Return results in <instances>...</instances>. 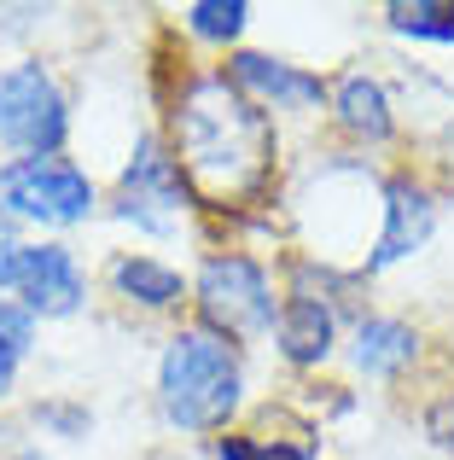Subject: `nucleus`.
<instances>
[{
    "label": "nucleus",
    "instance_id": "nucleus-1",
    "mask_svg": "<svg viewBox=\"0 0 454 460\" xmlns=\"http://www.w3.org/2000/svg\"><path fill=\"white\" fill-rule=\"evenodd\" d=\"M170 152L187 187L210 210H245L274 181V117L250 105L222 70H181L170 111Z\"/></svg>",
    "mask_w": 454,
    "mask_h": 460
},
{
    "label": "nucleus",
    "instance_id": "nucleus-2",
    "mask_svg": "<svg viewBox=\"0 0 454 460\" xmlns=\"http://www.w3.org/2000/svg\"><path fill=\"white\" fill-rule=\"evenodd\" d=\"M245 402V356L239 344L181 326L158 356V414L163 426L193 431V438H222Z\"/></svg>",
    "mask_w": 454,
    "mask_h": 460
},
{
    "label": "nucleus",
    "instance_id": "nucleus-3",
    "mask_svg": "<svg viewBox=\"0 0 454 460\" xmlns=\"http://www.w3.org/2000/svg\"><path fill=\"white\" fill-rule=\"evenodd\" d=\"M193 309L205 332L227 338V344H250V338L274 332L280 321V292L274 274L245 251H210L193 274Z\"/></svg>",
    "mask_w": 454,
    "mask_h": 460
},
{
    "label": "nucleus",
    "instance_id": "nucleus-4",
    "mask_svg": "<svg viewBox=\"0 0 454 460\" xmlns=\"http://www.w3.org/2000/svg\"><path fill=\"white\" fill-rule=\"evenodd\" d=\"M0 292L35 321H70L88 304V274L58 239H6L0 234Z\"/></svg>",
    "mask_w": 454,
    "mask_h": 460
},
{
    "label": "nucleus",
    "instance_id": "nucleus-5",
    "mask_svg": "<svg viewBox=\"0 0 454 460\" xmlns=\"http://www.w3.org/2000/svg\"><path fill=\"white\" fill-rule=\"evenodd\" d=\"M0 210L30 227H82L100 210V192L70 157H12L0 169Z\"/></svg>",
    "mask_w": 454,
    "mask_h": 460
},
{
    "label": "nucleus",
    "instance_id": "nucleus-6",
    "mask_svg": "<svg viewBox=\"0 0 454 460\" xmlns=\"http://www.w3.org/2000/svg\"><path fill=\"white\" fill-rule=\"evenodd\" d=\"M0 140L18 157H58L70 140V100L35 58L0 70Z\"/></svg>",
    "mask_w": 454,
    "mask_h": 460
},
{
    "label": "nucleus",
    "instance_id": "nucleus-7",
    "mask_svg": "<svg viewBox=\"0 0 454 460\" xmlns=\"http://www.w3.org/2000/svg\"><path fill=\"white\" fill-rule=\"evenodd\" d=\"M193 204L198 199H193V187H187L181 164H175L170 140H163V135H140L135 157H128L123 175H117L111 210L123 216V222L146 227V234H175Z\"/></svg>",
    "mask_w": 454,
    "mask_h": 460
},
{
    "label": "nucleus",
    "instance_id": "nucleus-8",
    "mask_svg": "<svg viewBox=\"0 0 454 460\" xmlns=\"http://www.w3.org/2000/svg\"><path fill=\"white\" fill-rule=\"evenodd\" d=\"M379 199H385V204H379L385 222H379V239H373V251H367L362 274L397 269V262H408L414 251H425V239L437 234V192L425 187L414 169H397V175L385 181Z\"/></svg>",
    "mask_w": 454,
    "mask_h": 460
},
{
    "label": "nucleus",
    "instance_id": "nucleus-9",
    "mask_svg": "<svg viewBox=\"0 0 454 460\" xmlns=\"http://www.w3.org/2000/svg\"><path fill=\"white\" fill-rule=\"evenodd\" d=\"M222 76L262 111H320L332 100L327 76H315L303 65H285V58H268V53H227Z\"/></svg>",
    "mask_w": 454,
    "mask_h": 460
},
{
    "label": "nucleus",
    "instance_id": "nucleus-10",
    "mask_svg": "<svg viewBox=\"0 0 454 460\" xmlns=\"http://www.w3.org/2000/svg\"><path fill=\"white\" fill-rule=\"evenodd\" d=\"M274 349H280L285 367L315 373L320 361L338 349V309L315 292H285L280 297V321H274Z\"/></svg>",
    "mask_w": 454,
    "mask_h": 460
},
{
    "label": "nucleus",
    "instance_id": "nucleus-11",
    "mask_svg": "<svg viewBox=\"0 0 454 460\" xmlns=\"http://www.w3.org/2000/svg\"><path fill=\"white\" fill-rule=\"evenodd\" d=\"M332 123L355 140V146H390L397 140V105H390L385 82L367 76V70H350V76L332 82Z\"/></svg>",
    "mask_w": 454,
    "mask_h": 460
},
{
    "label": "nucleus",
    "instance_id": "nucleus-12",
    "mask_svg": "<svg viewBox=\"0 0 454 460\" xmlns=\"http://www.w3.org/2000/svg\"><path fill=\"white\" fill-rule=\"evenodd\" d=\"M420 344L425 338L397 314H362L350 332V361L367 379H397V373H408L420 361Z\"/></svg>",
    "mask_w": 454,
    "mask_h": 460
},
{
    "label": "nucleus",
    "instance_id": "nucleus-13",
    "mask_svg": "<svg viewBox=\"0 0 454 460\" xmlns=\"http://www.w3.org/2000/svg\"><path fill=\"white\" fill-rule=\"evenodd\" d=\"M111 292L123 297V304L146 309V314H170V309L193 304V286L181 280V269H170V262H158V257H140V251L111 257Z\"/></svg>",
    "mask_w": 454,
    "mask_h": 460
},
{
    "label": "nucleus",
    "instance_id": "nucleus-14",
    "mask_svg": "<svg viewBox=\"0 0 454 460\" xmlns=\"http://www.w3.org/2000/svg\"><path fill=\"white\" fill-rule=\"evenodd\" d=\"M385 30L408 35V41H437L454 47V0H390Z\"/></svg>",
    "mask_w": 454,
    "mask_h": 460
},
{
    "label": "nucleus",
    "instance_id": "nucleus-15",
    "mask_svg": "<svg viewBox=\"0 0 454 460\" xmlns=\"http://www.w3.org/2000/svg\"><path fill=\"white\" fill-rule=\"evenodd\" d=\"M216 460H315L309 438H262V431H222L210 438Z\"/></svg>",
    "mask_w": 454,
    "mask_h": 460
},
{
    "label": "nucleus",
    "instance_id": "nucleus-16",
    "mask_svg": "<svg viewBox=\"0 0 454 460\" xmlns=\"http://www.w3.org/2000/svg\"><path fill=\"white\" fill-rule=\"evenodd\" d=\"M250 23V6L245 0H193L181 12V30L198 35V41H216V47H233Z\"/></svg>",
    "mask_w": 454,
    "mask_h": 460
},
{
    "label": "nucleus",
    "instance_id": "nucleus-17",
    "mask_svg": "<svg viewBox=\"0 0 454 460\" xmlns=\"http://www.w3.org/2000/svg\"><path fill=\"white\" fill-rule=\"evenodd\" d=\"M30 344H35V314H23L0 292V402H6V391L18 385V367H23V356H30Z\"/></svg>",
    "mask_w": 454,
    "mask_h": 460
},
{
    "label": "nucleus",
    "instance_id": "nucleus-18",
    "mask_svg": "<svg viewBox=\"0 0 454 460\" xmlns=\"http://www.w3.org/2000/svg\"><path fill=\"white\" fill-rule=\"evenodd\" d=\"M425 438H432L443 455H454V391H443L432 408H425Z\"/></svg>",
    "mask_w": 454,
    "mask_h": 460
},
{
    "label": "nucleus",
    "instance_id": "nucleus-19",
    "mask_svg": "<svg viewBox=\"0 0 454 460\" xmlns=\"http://www.w3.org/2000/svg\"><path fill=\"white\" fill-rule=\"evenodd\" d=\"M443 164H449V175H454V123L443 128Z\"/></svg>",
    "mask_w": 454,
    "mask_h": 460
}]
</instances>
